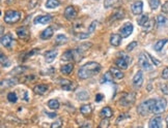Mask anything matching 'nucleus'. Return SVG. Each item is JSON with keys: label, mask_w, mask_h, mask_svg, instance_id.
I'll use <instances>...</instances> for the list:
<instances>
[{"label": "nucleus", "mask_w": 168, "mask_h": 128, "mask_svg": "<svg viewBox=\"0 0 168 128\" xmlns=\"http://www.w3.org/2000/svg\"><path fill=\"white\" fill-rule=\"evenodd\" d=\"M49 87L47 85H44V84H41V85H36V87L33 88V91L36 94H39V95H43L45 94L47 91H48Z\"/></svg>", "instance_id": "18"}, {"label": "nucleus", "mask_w": 168, "mask_h": 128, "mask_svg": "<svg viewBox=\"0 0 168 128\" xmlns=\"http://www.w3.org/2000/svg\"><path fill=\"white\" fill-rule=\"evenodd\" d=\"M52 21V17L50 15H46V16H39L34 20V24H43L46 25Z\"/></svg>", "instance_id": "16"}, {"label": "nucleus", "mask_w": 168, "mask_h": 128, "mask_svg": "<svg viewBox=\"0 0 168 128\" xmlns=\"http://www.w3.org/2000/svg\"><path fill=\"white\" fill-rule=\"evenodd\" d=\"M133 25L131 23H126L124 25V26L122 27V28L119 29V32H120V35H122V37H128L130 36V35L132 34L133 32Z\"/></svg>", "instance_id": "8"}, {"label": "nucleus", "mask_w": 168, "mask_h": 128, "mask_svg": "<svg viewBox=\"0 0 168 128\" xmlns=\"http://www.w3.org/2000/svg\"><path fill=\"white\" fill-rule=\"evenodd\" d=\"M102 99H103V95H102V94H97V96H96V101H97V102H100Z\"/></svg>", "instance_id": "53"}, {"label": "nucleus", "mask_w": 168, "mask_h": 128, "mask_svg": "<svg viewBox=\"0 0 168 128\" xmlns=\"http://www.w3.org/2000/svg\"><path fill=\"white\" fill-rule=\"evenodd\" d=\"M120 4H122V0H105L104 6L106 8H108V7L117 6V5H120Z\"/></svg>", "instance_id": "26"}, {"label": "nucleus", "mask_w": 168, "mask_h": 128, "mask_svg": "<svg viewBox=\"0 0 168 128\" xmlns=\"http://www.w3.org/2000/svg\"><path fill=\"white\" fill-rule=\"evenodd\" d=\"M132 12L134 15H141L142 9H143V4H142V1H136L132 4Z\"/></svg>", "instance_id": "15"}, {"label": "nucleus", "mask_w": 168, "mask_h": 128, "mask_svg": "<svg viewBox=\"0 0 168 128\" xmlns=\"http://www.w3.org/2000/svg\"><path fill=\"white\" fill-rule=\"evenodd\" d=\"M122 107H130L135 102V93H124L119 100Z\"/></svg>", "instance_id": "6"}, {"label": "nucleus", "mask_w": 168, "mask_h": 128, "mask_svg": "<svg viewBox=\"0 0 168 128\" xmlns=\"http://www.w3.org/2000/svg\"><path fill=\"white\" fill-rule=\"evenodd\" d=\"M62 61H72V60H75V55H74V51L72 50H69L62 55L61 57Z\"/></svg>", "instance_id": "23"}, {"label": "nucleus", "mask_w": 168, "mask_h": 128, "mask_svg": "<svg viewBox=\"0 0 168 128\" xmlns=\"http://www.w3.org/2000/svg\"><path fill=\"white\" fill-rule=\"evenodd\" d=\"M162 12H164V14H168V1H166L162 5Z\"/></svg>", "instance_id": "48"}, {"label": "nucleus", "mask_w": 168, "mask_h": 128, "mask_svg": "<svg viewBox=\"0 0 168 128\" xmlns=\"http://www.w3.org/2000/svg\"><path fill=\"white\" fill-rule=\"evenodd\" d=\"M73 69H74V65H73L72 63H67L66 65H63V66H61L60 71H61V74H72Z\"/></svg>", "instance_id": "24"}, {"label": "nucleus", "mask_w": 168, "mask_h": 128, "mask_svg": "<svg viewBox=\"0 0 168 128\" xmlns=\"http://www.w3.org/2000/svg\"><path fill=\"white\" fill-rule=\"evenodd\" d=\"M59 84L61 88L63 90H67V91H72V90L75 89L74 87V83H72L71 81H69V80H66V79H61L59 81Z\"/></svg>", "instance_id": "13"}, {"label": "nucleus", "mask_w": 168, "mask_h": 128, "mask_svg": "<svg viewBox=\"0 0 168 128\" xmlns=\"http://www.w3.org/2000/svg\"><path fill=\"white\" fill-rule=\"evenodd\" d=\"M56 56H57V52L55 50H51V51L45 53V59H46L47 63H52L54 61V59L56 58Z\"/></svg>", "instance_id": "17"}, {"label": "nucleus", "mask_w": 168, "mask_h": 128, "mask_svg": "<svg viewBox=\"0 0 168 128\" xmlns=\"http://www.w3.org/2000/svg\"><path fill=\"white\" fill-rule=\"evenodd\" d=\"M15 44V39L12 38V36L11 34H5L1 37V44L4 48H11L14 46Z\"/></svg>", "instance_id": "9"}, {"label": "nucleus", "mask_w": 168, "mask_h": 128, "mask_svg": "<svg viewBox=\"0 0 168 128\" xmlns=\"http://www.w3.org/2000/svg\"><path fill=\"white\" fill-rule=\"evenodd\" d=\"M139 65L141 66V68L143 70H147V71L153 70V66L150 65L149 60H147L146 55H145V54H140V56H139Z\"/></svg>", "instance_id": "7"}, {"label": "nucleus", "mask_w": 168, "mask_h": 128, "mask_svg": "<svg viewBox=\"0 0 168 128\" xmlns=\"http://www.w3.org/2000/svg\"><path fill=\"white\" fill-rule=\"evenodd\" d=\"M60 5V2L58 0H47L46 2V7L48 8H56Z\"/></svg>", "instance_id": "28"}, {"label": "nucleus", "mask_w": 168, "mask_h": 128, "mask_svg": "<svg viewBox=\"0 0 168 128\" xmlns=\"http://www.w3.org/2000/svg\"><path fill=\"white\" fill-rule=\"evenodd\" d=\"M62 120L61 119H57V120H55V122H53L51 124V127L50 128H61L62 126Z\"/></svg>", "instance_id": "42"}, {"label": "nucleus", "mask_w": 168, "mask_h": 128, "mask_svg": "<svg viewBox=\"0 0 168 128\" xmlns=\"http://www.w3.org/2000/svg\"><path fill=\"white\" fill-rule=\"evenodd\" d=\"M149 22V17H147L146 15H144V16H142L141 18H139V19L137 20L138 25H140V26H142V27H144Z\"/></svg>", "instance_id": "32"}, {"label": "nucleus", "mask_w": 168, "mask_h": 128, "mask_svg": "<svg viewBox=\"0 0 168 128\" xmlns=\"http://www.w3.org/2000/svg\"><path fill=\"white\" fill-rule=\"evenodd\" d=\"M47 116H49V117H51V118H55L56 117V114H49V113H47Z\"/></svg>", "instance_id": "54"}, {"label": "nucleus", "mask_w": 168, "mask_h": 128, "mask_svg": "<svg viewBox=\"0 0 168 128\" xmlns=\"http://www.w3.org/2000/svg\"><path fill=\"white\" fill-rule=\"evenodd\" d=\"M166 22H167V19L165 17H163L162 15H160V16L157 17V24L159 27L164 26V25L166 24Z\"/></svg>", "instance_id": "35"}, {"label": "nucleus", "mask_w": 168, "mask_h": 128, "mask_svg": "<svg viewBox=\"0 0 168 128\" xmlns=\"http://www.w3.org/2000/svg\"><path fill=\"white\" fill-rule=\"evenodd\" d=\"M161 90H162V92L165 95H167L168 94V85H162V86H161Z\"/></svg>", "instance_id": "50"}, {"label": "nucleus", "mask_w": 168, "mask_h": 128, "mask_svg": "<svg viewBox=\"0 0 168 128\" xmlns=\"http://www.w3.org/2000/svg\"><path fill=\"white\" fill-rule=\"evenodd\" d=\"M125 118H130V115L124 114V115H122V116H119L118 118H117V123H119L120 121H122V120H124Z\"/></svg>", "instance_id": "51"}, {"label": "nucleus", "mask_w": 168, "mask_h": 128, "mask_svg": "<svg viewBox=\"0 0 168 128\" xmlns=\"http://www.w3.org/2000/svg\"><path fill=\"white\" fill-rule=\"evenodd\" d=\"M59 102H58V100H56V99H50L49 101H48V107H49V109H51V110H58L59 109Z\"/></svg>", "instance_id": "31"}, {"label": "nucleus", "mask_w": 168, "mask_h": 128, "mask_svg": "<svg viewBox=\"0 0 168 128\" xmlns=\"http://www.w3.org/2000/svg\"><path fill=\"white\" fill-rule=\"evenodd\" d=\"M0 57H1V64H2V66H3V67H9V65H11V62H9V60L7 59L6 56H4L3 53H1Z\"/></svg>", "instance_id": "36"}, {"label": "nucleus", "mask_w": 168, "mask_h": 128, "mask_svg": "<svg viewBox=\"0 0 168 128\" xmlns=\"http://www.w3.org/2000/svg\"><path fill=\"white\" fill-rule=\"evenodd\" d=\"M79 128H92V124L89 122H87V123H85V124L82 125V126H80Z\"/></svg>", "instance_id": "52"}, {"label": "nucleus", "mask_w": 168, "mask_h": 128, "mask_svg": "<svg viewBox=\"0 0 168 128\" xmlns=\"http://www.w3.org/2000/svg\"><path fill=\"white\" fill-rule=\"evenodd\" d=\"M166 42H168V39H161V41H158L154 47L155 50H156L157 52H160L163 49V47L166 44Z\"/></svg>", "instance_id": "29"}, {"label": "nucleus", "mask_w": 168, "mask_h": 128, "mask_svg": "<svg viewBox=\"0 0 168 128\" xmlns=\"http://www.w3.org/2000/svg\"><path fill=\"white\" fill-rule=\"evenodd\" d=\"M80 112H81L83 115H89L90 113H91V107H90L89 104L82 105L81 109H80Z\"/></svg>", "instance_id": "33"}, {"label": "nucleus", "mask_w": 168, "mask_h": 128, "mask_svg": "<svg viewBox=\"0 0 168 128\" xmlns=\"http://www.w3.org/2000/svg\"><path fill=\"white\" fill-rule=\"evenodd\" d=\"M142 83H143V74L140 70L135 74L134 79H133V85H134L135 88H140L142 86Z\"/></svg>", "instance_id": "12"}, {"label": "nucleus", "mask_w": 168, "mask_h": 128, "mask_svg": "<svg viewBox=\"0 0 168 128\" xmlns=\"http://www.w3.org/2000/svg\"><path fill=\"white\" fill-rule=\"evenodd\" d=\"M149 128H162V118L156 116L149 120Z\"/></svg>", "instance_id": "10"}, {"label": "nucleus", "mask_w": 168, "mask_h": 128, "mask_svg": "<svg viewBox=\"0 0 168 128\" xmlns=\"http://www.w3.org/2000/svg\"><path fill=\"white\" fill-rule=\"evenodd\" d=\"M39 49H33L32 51H30V52H28L26 54V58H28V57H30V56H33L36 53H39Z\"/></svg>", "instance_id": "46"}, {"label": "nucleus", "mask_w": 168, "mask_h": 128, "mask_svg": "<svg viewBox=\"0 0 168 128\" xmlns=\"http://www.w3.org/2000/svg\"><path fill=\"white\" fill-rule=\"evenodd\" d=\"M125 17V12L124 11H117L116 12H114V15L112 16L111 20L112 21H115V20H120Z\"/></svg>", "instance_id": "34"}, {"label": "nucleus", "mask_w": 168, "mask_h": 128, "mask_svg": "<svg viewBox=\"0 0 168 128\" xmlns=\"http://www.w3.org/2000/svg\"><path fill=\"white\" fill-rule=\"evenodd\" d=\"M53 33H54L53 28H52V27H48V28L45 29L41 33V38L42 39H49L53 36Z\"/></svg>", "instance_id": "19"}, {"label": "nucleus", "mask_w": 168, "mask_h": 128, "mask_svg": "<svg viewBox=\"0 0 168 128\" xmlns=\"http://www.w3.org/2000/svg\"><path fill=\"white\" fill-rule=\"evenodd\" d=\"M110 72L112 74L114 79H116V80L124 79V74H122V71L119 70L118 68H116V67H111V68H110Z\"/></svg>", "instance_id": "21"}, {"label": "nucleus", "mask_w": 168, "mask_h": 128, "mask_svg": "<svg viewBox=\"0 0 168 128\" xmlns=\"http://www.w3.org/2000/svg\"><path fill=\"white\" fill-rule=\"evenodd\" d=\"M166 123H167V125H168V116L166 117Z\"/></svg>", "instance_id": "56"}, {"label": "nucleus", "mask_w": 168, "mask_h": 128, "mask_svg": "<svg viewBox=\"0 0 168 128\" xmlns=\"http://www.w3.org/2000/svg\"><path fill=\"white\" fill-rule=\"evenodd\" d=\"M100 71H101V65L98 62L91 61L80 67L78 70V76L80 79L86 80L89 79L90 77H94V74H98Z\"/></svg>", "instance_id": "1"}, {"label": "nucleus", "mask_w": 168, "mask_h": 128, "mask_svg": "<svg viewBox=\"0 0 168 128\" xmlns=\"http://www.w3.org/2000/svg\"><path fill=\"white\" fill-rule=\"evenodd\" d=\"M155 103H156V100L155 99H149V100H146V101H143L138 107L137 112H138V114H140L141 116H147L149 113H153Z\"/></svg>", "instance_id": "2"}, {"label": "nucleus", "mask_w": 168, "mask_h": 128, "mask_svg": "<svg viewBox=\"0 0 168 128\" xmlns=\"http://www.w3.org/2000/svg\"><path fill=\"white\" fill-rule=\"evenodd\" d=\"M97 24H98V22H97V21H94L91 24H90V26L88 27V33H92V32L94 31V29H96Z\"/></svg>", "instance_id": "43"}, {"label": "nucleus", "mask_w": 168, "mask_h": 128, "mask_svg": "<svg viewBox=\"0 0 168 128\" xmlns=\"http://www.w3.org/2000/svg\"><path fill=\"white\" fill-rule=\"evenodd\" d=\"M64 17L67 20H73L77 17V11L75 9L74 6H67L64 11Z\"/></svg>", "instance_id": "14"}, {"label": "nucleus", "mask_w": 168, "mask_h": 128, "mask_svg": "<svg viewBox=\"0 0 168 128\" xmlns=\"http://www.w3.org/2000/svg\"><path fill=\"white\" fill-rule=\"evenodd\" d=\"M113 81V76H112V74L110 71H107L106 74L103 76L102 77V80H101V83L102 84H104V83H110V82H112Z\"/></svg>", "instance_id": "30"}, {"label": "nucleus", "mask_w": 168, "mask_h": 128, "mask_svg": "<svg viewBox=\"0 0 168 128\" xmlns=\"http://www.w3.org/2000/svg\"><path fill=\"white\" fill-rule=\"evenodd\" d=\"M122 42V35L119 34H112L110 37V44L113 47H118Z\"/></svg>", "instance_id": "20"}, {"label": "nucleus", "mask_w": 168, "mask_h": 128, "mask_svg": "<svg viewBox=\"0 0 168 128\" xmlns=\"http://www.w3.org/2000/svg\"><path fill=\"white\" fill-rule=\"evenodd\" d=\"M67 37L63 34L57 35L56 38H55V44H56L57 46H62V44H67Z\"/></svg>", "instance_id": "25"}, {"label": "nucleus", "mask_w": 168, "mask_h": 128, "mask_svg": "<svg viewBox=\"0 0 168 128\" xmlns=\"http://www.w3.org/2000/svg\"><path fill=\"white\" fill-rule=\"evenodd\" d=\"M160 5V0H149V6L152 9H157Z\"/></svg>", "instance_id": "41"}, {"label": "nucleus", "mask_w": 168, "mask_h": 128, "mask_svg": "<svg viewBox=\"0 0 168 128\" xmlns=\"http://www.w3.org/2000/svg\"><path fill=\"white\" fill-rule=\"evenodd\" d=\"M131 61H132V59L129 55L120 52V53H118V57H117V59L115 60V63H116L118 68L127 69L128 66H129V64H131Z\"/></svg>", "instance_id": "3"}, {"label": "nucleus", "mask_w": 168, "mask_h": 128, "mask_svg": "<svg viewBox=\"0 0 168 128\" xmlns=\"http://www.w3.org/2000/svg\"><path fill=\"white\" fill-rule=\"evenodd\" d=\"M137 128H142V127H137Z\"/></svg>", "instance_id": "57"}, {"label": "nucleus", "mask_w": 168, "mask_h": 128, "mask_svg": "<svg viewBox=\"0 0 168 128\" xmlns=\"http://www.w3.org/2000/svg\"><path fill=\"white\" fill-rule=\"evenodd\" d=\"M112 115H113V113H112V110L109 107H105L101 112V116L103 118H110L112 117Z\"/></svg>", "instance_id": "27"}, {"label": "nucleus", "mask_w": 168, "mask_h": 128, "mask_svg": "<svg viewBox=\"0 0 168 128\" xmlns=\"http://www.w3.org/2000/svg\"><path fill=\"white\" fill-rule=\"evenodd\" d=\"M77 98L79 100H87L89 98V95L86 91H80L78 94H77Z\"/></svg>", "instance_id": "37"}, {"label": "nucleus", "mask_w": 168, "mask_h": 128, "mask_svg": "<svg viewBox=\"0 0 168 128\" xmlns=\"http://www.w3.org/2000/svg\"><path fill=\"white\" fill-rule=\"evenodd\" d=\"M16 84H18L17 79H6V80L1 81V87L2 88H9V87H12V85H16Z\"/></svg>", "instance_id": "22"}, {"label": "nucleus", "mask_w": 168, "mask_h": 128, "mask_svg": "<svg viewBox=\"0 0 168 128\" xmlns=\"http://www.w3.org/2000/svg\"><path fill=\"white\" fill-rule=\"evenodd\" d=\"M17 35H18L21 39H28L30 37V32L26 27L21 26L17 29Z\"/></svg>", "instance_id": "11"}, {"label": "nucleus", "mask_w": 168, "mask_h": 128, "mask_svg": "<svg viewBox=\"0 0 168 128\" xmlns=\"http://www.w3.org/2000/svg\"><path fill=\"white\" fill-rule=\"evenodd\" d=\"M21 15L17 11H7L4 15V21L7 24H15L20 20Z\"/></svg>", "instance_id": "4"}, {"label": "nucleus", "mask_w": 168, "mask_h": 128, "mask_svg": "<svg viewBox=\"0 0 168 128\" xmlns=\"http://www.w3.org/2000/svg\"><path fill=\"white\" fill-rule=\"evenodd\" d=\"M137 46V42L136 41H132L131 44H128V47H127V51L128 52H131L133 49H135Z\"/></svg>", "instance_id": "44"}, {"label": "nucleus", "mask_w": 168, "mask_h": 128, "mask_svg": "<svg viewBox=\"0 0 168 128\" xmlns=\"http://www.w3.org/2000/svg\"><path fill=\"white\" fill-rule=\"evenodd\" d=\"M7 100H9V102H12V103H15V102H17V100H18V96L16 95V93L11 92V93L7 94Z\"/></svg>", "instance_id": "38"}, {"label": "nucleus", "mask_w": 168, "mask_h": 128, "mask_svg": "<svg viewBox=\"0 0 168 128\" xmlns=\"http://www.w3.org/2000/svg\"><path fill=\"white\" fill-rule=\"evenodd\" d=\"M27 69H28V67H26V66H18V67H16V68H15L14 71L12 72V74H22V72H24L25 70H27Z\"/></svg>", "instance_id": "40"}, {"label": "nucleus", "mask_w": 168, "mask_h": 128, "mask_svg": "<svg viewBox=\"0 0 168 128\" xmlns=\"http://www.w3.org/2000/svg\"><path fill=\"white\" fill-rule=\"evenodd\" d=\"M166 107H167V101L165 98H158L156 100V103H155V107H154V110H153V113L154 114H161L166 110Z\"/></svg>", "instance_id": "5"}, {"label": "nucleus", "mask_w": 168, "mask_h": 128, "mask_svg": "<svg viewBox=\"0 0 168 128\" xmlns=\"http://www.w3.org/2000/svg\"><path fill=\"white\" fill-rule=\"evenodd\" d=\"M6 1H7V3H9V4H11V3H12V2L15 1V0H6Z\"/></svg>", "instance_id": "55"}, {"label": "nucleus", "mask_w": 168, "mask_h": 128, "mask_svg": "<svg viewBox=\"0 0 168 128\" xmlns=\"http://www.w3.org/2000/svg\"><path fill=\"white\" fill-rule=\"evenodd\" d=\"M109 124H110V122H109L108 118H103L101 120V122H100L99 128H108Z\"/></svg>", "instance_id": "39"}, {"label": "nucleus", "mask_w": 168, "mask_h": 128, "mask_svg": "<svg viewBox=\"0 0 168 128\" xmlns=\"http://www.w3.org/2000/svg\"><path fill=\"white\" fill-rule=\"evenodd\" d=\"M162 77L164 80H168V67H166V68L163 69V71H162Z\"/></svg>", "instance_id": "47"}, {"label": "nucleus", "mask_w": 168, "mask_h": 128, "mask_svg": "<svg viewBox=\"0 0 168 128\" xmlns=\"http://www.w3.org/2000/svg\"><path fill=\"white\" fill-rule=\"evenodd\" d=\"M88 35L89 33H78V34H76V36H77V38H79V39H85L88 37Z\"/></svg>", "instance_id": "45"}, {"label": "nucleus", "mask_w": 168, "mask_h": 128, "mask_svg": "<svg viewBox=\"0 0 168 128\" xmlns=\"http://www.w3.org/2000/svg\"><path fill=\"white\" fill-rule=\"evenodd\" d=\"M147 56H149V58H150V59H152L153 63H154L155 65H157V66H158V65H160V61H159V60H158V59H156V58H154V57H153V56H152V55H149V54H147Z\"/></svg>", "instance_id": "49"}]
</instances>
